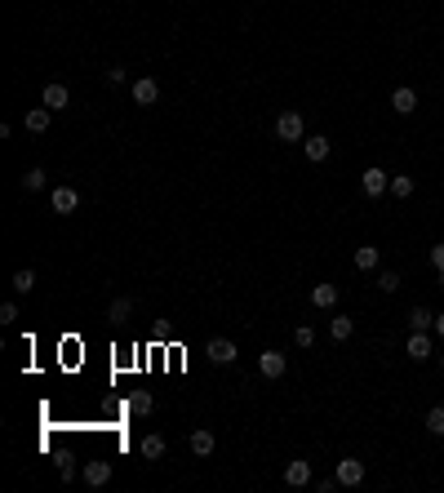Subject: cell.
I'll return each mask as SVG.
<instances>
[{
  "label": "cell",
  "instance_id": "8",
  "mask_svg": "<svg viewBox=\"0 0 444 493\" xmlns=\"http://www.w3.org/2000/svg\"><path fill=\"white\" fill-rule=\"evenodd\" d=\"M404 356H413L418 365L431 356V334H427V329H413V334H409V343H404Z\"/></svg>",
  "mask_w": 444,
  "mask_h": 493
},
{
  "label": "cell",
  "instance_id": "23",
  "mask_svg": "<svg viewBox=\"0 0 444 493\" xmlns=\"http://www.w3.org/2000/svg\"><path fill=\"white\" fill-rule=\"evenodd\" d=\"M413 187H418V183H413L409 174H395V178H391V192L400 196V200H409V196H413Z\"/></svg>",
  "mask_w": 444,
  "mask_h": 493
},
{
  "label": "cell",
  "instance_id": "24",
  "mask_svg": "<svg viewBox=\"0 0 444 493\" xmlns=\"http://www.w3.org/2000/svg\"><path fill=\"white\" fill-rule=\"evenodd\" d=\"M45 183H49V174H45V169H27V174H23V187H27V192H40Z\"/></svg>",
  "mask_w": 444,
  "mask_h": 493
},
{
  "label": "cell",
  "instance_id": "32",
  "mask_svg": "<svg viewBox=\"0 0 444 493\" xmlns=\"http://www.w3.org/2000/svg\"><path fill=\"white\" fill-rule=\"evenodd\" d=\"M431 329H436V334L444 338V311H440V316H436V325H431Z\"/></svg>",
  "mask_w": 444,
  "mask_h": 493
},
{
  "label": "cell",
  "instance_id": "19",
  "mask_svg": "<svg viewBox=\"0 0 444 493\" xmlns=\"http://www.w3.org/2000/svg\"><path fill=\"white\" fill-rule=\"evenodd\" d=\"M9 284H14V293H32V289H36V271H32V267L14 271V280H9Z\"/></svg>",
  "mask_w": 444,
  "mask_h": 493
},
{
  "label": "cell",
  "instance_id": "11",
  "mask_svg": "<svg viewBox=\"0 0 444 493\" xmlns=\"http://www.w3.org/2000/svg\"><path fill=\"white\" fill-rule=\"evenodd\" d=\"M40 102H45V107H49V111H62V107H67V102H71V93H67V84H58V80H54V84H45V93H40Z\"/></svg>",
  "mask_w": 444,
  "mask_h": 493
},
{
  "label": "cell",
  "instance_id": "14",
  "mask_svg": "<svg viewBox=\"0 0 444 493\" xmlns=\"http://www.w3.org/2000/svg\"><path fill=\"white\" fill-rule=\"evenodd\" d=\"M391 111H400V116H409V111H418V93L404 84V89H395L391 93Z\"/></svg>",
  "mask_w": 444,
  "mask_h": 493
},
{
  "label": "cell",
  "instance_id": "30",
  "mask_svg": "<svg viewBox=\"0 0 444 493\" xmlns=\"http://www.w3.org/2000/svg\"><path fill=\"white\" fill-rule=\"evenodd\" d=\"M107 80H111V84H125V80H129V71L116 62V67H107Z\"/></svg>",
  "mask_w": 444,
  "mask_h": 493
},
{
  "label": "cell",
  "instance_id": "27",
  "mask_svg": "<svg viewBox=\"0 0 444 493\" xmlns=\"http://www.w3.org/2000/svg\"><path fill=\"white\" fill-rule=\"evenodd\" d=\"M129 311H134V302H129V298H116L107 316H111V320H129Z\"/></svg>",
  "mask_w": 444,
  "mask_h": 493
},
{
  "label": "cell",
  "instance_id": "21",
  "mask_svg": "<svg viewBox=\"0 0 444 493\" xmlns=\"http://www.w3.org/2000/svg\"><path fill=\"white\" fill-rule=\"evenodd\" d=\"M351 329H355V320H347V316H334V325H329V334H334V343H347V338H351Z\"/></svg>",
  "mask_w": 444,
  "mask_h": 493
},
{
  "label": "cell",
  "instance_id": "4",
  "mask_svg": "<svg viewBox=\"0 0 444 493\" xmlns=\"http://www.w3.org/2000/svg\"><path fill=\"white\" fill-rule=\"evenodd\" d=\"M386 187H391V174H382V169H364V174H360V192L364 196H373V200H377V196H382L386 192Z\"/></svg>",
  "mask_w": 444,
  "mask_h": 493
},
{
  "label": "cell",
  "instance_id": "15",
  "mask_svg": "<svg viewBox=\"0 0 444 493\" xmlns=\"http://www.w3.org/2000/svg\"><path fill=\"white\" fill-rule=\"evenodd\" d=\"M187 444H191V453H196V458H209L218 440H213V431H191V440H187Z\"/></svg>",
  "mask_w": 444,
  "mask_h": 493
},
{
  "label": "cell",
  "instance_id": "10",
  "mask_svg": "<svg viewBox=\"0 0 444 493\" xmlns=\"http://www.w3.org/2000/svg\"><path fill=\"white\" fill-rule=\"evenodd\" d=\"M285 369H289V360L280 356V352H262V356H258V374H262V378H280Z\"/></svg>",
  "mask_w": 444,
  "mask_h": 493
},
{
  "label": "cell",
  "instance_id": "28",
  "mask_svg": "<svg viewBox=\"0 0 444 493\" xmlns=\"http://www.w3.org/2000/svg\"><path fill=\"white\" fill-rule=\"evenodd\" d=\"M294 343H298V347H311V343H316V329H311V325H298V329H294Z\"/></svg>",
  "mask_w": 444,
  "mask_h": 493
},
{
  "label": "cell",
  "instance_id": "13",
  "mask_svg": "<svg viewBox=\"0 0 444 493\" xmlns=\"http://www.w3.org/2000/svg\"><path fill=\"white\" fill-rule=\"evenodd\" d=\"M285 485H294V489L311 485V462H302V458L289 462V467H285Z\"/></svg>",
  "mask_w": 444,
  "mask_h": 493
},
{
  "label": "cell",
  "instance_id": "17",
  "mask_svg": "<svg viewBox=\"0 0 444 493\" xmlns=\"http://www.w3.org/2000/svg\"><path fill=\"white\" fill-rule=\"evenodd\" d=\"M151 409H156V400H151V391H134V395H129V413H134V418H147Z\"/></svg>",
  "mask_w": 444,
  "mask_h": 493
},
{
  "label": "cell",
  "instance_id": "22",
  "mask_svg": "<svg viewBox=\"0 0 444 493\" xmlns=\"http://www.w3.org/2000/svg\"><path fill=\"white\" fill-rule=\"evenodd\" d=\"M143 458H147V462L165 458V435H147V440H143Z\"/></svg>",
  "mask_w": 444,
  "mask_h": 493
},
{
  "label": "cell",
  "instance_id": "31",
  "mask_svg": "<svg viewBox=\"0 0 444 493\" xmlns=\"http://www.w3.org/2000/svg\"><path fill=\"white\" fill-rule=\"evenodd\" d=\"M0 320H5V325H14V320H18V307H14V302H5V307H0Z\"/></svg>",
  "mask_w": 444,
  "mask_h": 493
},
{
  "label": "cell",
  "instance_id": "33",
  "mask_svg": "<svg viewBox=\"0 0 444 493\" xmlns=\"http://www.w3.org/2000/svg\"><path fill=\"white\" fill-rule=\"evenodd\" d=\"M440 369H444V356H440Z\"/></svg>",
  "mask_w": 444,
  "mask_h": 493
},
{
  "label": "cell",
  "instance_id": "25",
  "mask_svg": "<svg viewBox=\"0 0 444 493\" xmlns=\"http://www.w3.org/2000/svg\"><path fill=\"white\" fill-rule=\"evenodd\" d=\"M427 431L431 435H444V404H436V409L427 413Z\"/></svg>",
  "mask_w": 444,
  "mask_h": 493
},
{
  "label": "cell",
  "instance_id": "7",
  "mask_svg": "<svg viewBox=\"0 0 444 493\" xmlns=\"http://www.w3.org/2000/svg\"><path fill=\"white\" fill-rule=\"evenodd\" d=\"M156 98H160V84L151 80V76H138L134 80V102L138 107H156Z\"/></svg>",
  "mask_w": 444,
  "mask_h": 493
},
{
  "label": "cell",
  "instance_id": "16",
  "mask_svg": "<svg viewBox=\"0 0 444 493\" xmlns=\"http://www.w3.org/2000/svg\"><path fill=\"white\" fill-rule=\"evenodd\" d=\"M49 116H54L49 107H32L27 111V134H45V129H49Z\"/></svg>",
  "mask_w": 444,
  "mask_h": 493
},
{
  "label": "cell",
  "instance_id": "1",
  "mask_svg": "<svg viewBox=\"0 0 444 493\" xmlns=\"http://www.w3.org/2000/svg\"><path fill=\"white\" fill-rule=\"evenodd\" d=\"M334 476H338V485H342V489H355V485H364V462L360 458H342Z\"/></svg>",
  "mask_w": 444,
  "mask_h": 493
},
{
  "label": "cell",
  "instance_id": "20",
  "mask_svg": "<svg viewBox=\"0 0 444 493\" xmlns=\"http://www.w3.org/2000/svg\"><path fill=\"white\" fill-rule=\"evenodd\" d=\"M409 325H413V329H431V325H436V311H427V307L418 302V307L409 311Z\"/></svg>",
  "mask_w": 444,
  "mask_h": 493
},
{
  "label": "cell",
  "instance_id": "6",
  "mask_svg": "<svg viewBox=\"0 0 444 493\" xmlns=\"http://www.w3.org/2000/svg\"><path fill=\"white\" fill-rule=\"evenodd\" d=\"M80 476H84V485L102 489V485L111 480V462H107V458H93V462H84V467H80Z\"/></svg>",
  "mask_w": 444,
  "mask_h": 493
},
{
  "label": "cell",
  "instance_id": "2",
  "mask_svg": "<svg viewBox=\"0 0 444 493\" xmlns=\"http://www.w3.org/2000/svg\"><path fill=\"white\" fill-rule=\"evenodd\" d=\"M276 138L280 142H302V116L298 111H280L276 116Z\"/></svg>",
  "mask_w": 444,
  "mask_h": 493
},
{
  "label": "cell",
  "instance_id": "9",
  "mask_svg": "<svg viewBox=\"0 0 444 493\" xmlns=\"http://www.w3.org/2000/svg\"><path fill=\"white\" fill-rule=\"evenodd\" d=\"M311 307L334 311L338 307V284H311Z\"/></svg>",
  "mask_w": 444,
  "mask_h": 493
},
{
  "label": "cell",
  "instance_id": "26",
  "mask_svg": "<svg viewBox=\"0 0 444 493\" xmlns=\"http://www.w3.org/2000/svg\"><path fill=\"white\" fill-rule=\"evenodd\" d=\"M377 289H382V293H395V289H400V271H382V276H377Z\"/></svg>",
  "mask_w": 444,
  "mask_h": 493
},
{
  "label": "cell",
  "instance_id": "12",
  "mask_svg": "<svg viewBox=\"0 0 444 493\" xmlns=\"http://www.w3.org/2000/svg\"><path fill=\"white\" fill-rule=\"evenodd\" d=\"M302 151H307V160H311V165H320V160H329L334 142H329V138H320V134H311L307 142H302Z\"/></svg>",
  "mask_w": 444,
  "mask_h": 493
},
{
  "label": "cell",
  "instance_id": "5",
  "mask_svg": "<svg viewBox=\"0 0 444 493\" xmlns=\"http://www.w3.org/2000/svg\"><path fill=\"white\" fill-rule=\"evenodd\" d=\"M205 356H209L213 365H231V360L240 356V352H235L231 338H209V343H205Z\"/></svg>",
  "mask_w": 444,
  "mask_h": 493
},
{
  "label": "cell",
  "instance_id": "29",
  "mask_svg": "<svg viewBox=\"0 0 444 493\" xmlns=\"http://www.w3.org/2000/svg\"><path fill=\"white\" fill-rule=\"evenodd\" d=\"M431 267L440 271V284H444V244H431Z\"/></svg>",
  "mask_w": 444,
  "mask_h": 493
},
{
  "label": "cell",
  "instance_id": "3",
  "mask_svg": "<svg viewBox=\"0 0 444 493\" xmlns=\"http://www.w3.org/2000/svg\"><path fill=\"white\" fill-rule=\"evenodd\" d=\"M49 205H54V214H75L80 209V192H75V187H54Z\"/></svg>",
  "mask_w": 444,
  "mask_h": 493
},
{
  "label": "cell",
  "instance_id": "18",
  "mask_svg": "<svg viewBox=\"0 0 444 493\" xmlns=\"http://www.w3.org/2000/svg\"><path fill=\"white\" fill-rule=\"evenodd\" d=\"M355 267H360V271H373L377 267V244H360V249H355Z\"/></svg>",
  "mask_w": 444,
  "mask_h": 493
}]
</instances>
